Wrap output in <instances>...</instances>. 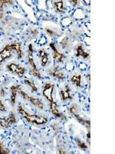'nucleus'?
Masks as SVG:
<instances>
[{
    "label": "nucleus",
    "instance_id": "nucleus-17",
    "mask_svg": "<svg viewBox=\"0 0 115 154\" xmlns=\"http://www.w3.org/2000/svg\"><path fill=\"white\" fill-rule=\"evenodd\" d=\"M0 126H2V128L6 129V128L10 127V123H9V121L7 120V119L0 117Z\"/></svg>",
    "mask_w": 115,
    "mask_h": 154
},
{
    "label": "nucleus",
    "instance_id": "nucleus-25",
    "mask_svg": "<svg viewBox=\"0 0 115 154\" xmlns=\"http://www.w3.org/2000/svg\"><path fill=\"white\" fill-rule=\"evenodd\" d=\"M0 110L2 111V112H5V106L3 105V103H2V102L1 100H0Z\"/></svg>",
    "mask_w": 115,
    "mask_h": 154
},
{
    "label": "nucleus",
    "instance_id": "nucleus-27",
    "mask_svg": "<svg viewBox=\"0 0 115 154\" xmlns=\"http://www.w3.org/2000/svg\"><path fill=\"white\" fill-rule=\"evenodd\" d=\"M4 17V13L2 12H0V20Z\"/></svg>",
    "mask_w": 115,
    "mask_h": 154
},
{
    "label": "nucleus",
    "instance_id": "nucleus-3",
    "mask_svg": "<svg viewBox=\"0 0 115 154\" xmlns=\"http://www.w3.org/2000/svg\"><path fill=\"white\" fill-rule=\"evenodd\" d=\"M19 93L21 94V96H22L25 100H28V101H29L30 103H31L32 105L35 106V107H37V108H38V109H44V106H44V103H42V100H41L40 99L37 98V97H33V96H28L26 93H25L23 90H22V89H19Z\"/></svg>",
    "mask_w": 115,
    "mask_h": 154
},
{
    "label": "nucleus",
    "instance_id": "nucleus-21",
    "mask_svg": "<svg viewBox=\"0 0 115 154\" xmlns=\"http://www.w3.org/2000/svg\"><path fill=\"white\" fill-rule=\"evenodd\" d=\"M7 120L9 121V123L11 124H13L16 122V118L15 116L14 113H10V115L9 116V117L7 118Z\"/></svg>",
    "mask_w": 115,
    "mask_h": 154
},
{
    "label": "nucleus",
    "instance_id": "nucleus-15",
    "mask_svg": "<svg viewBox=\"0 0 115 154\" xmlns=\"http://www.w3.org/2000/svg\"><path fill=\"white\" fill-rule=\"evenodd\" d=\"M71 81L72 82L73 84H75L77 87H80L81 85V76L80 75H75L72 77Z\"/></svg>",
    "mask_w": 115,
    "mask_h": 154
},
{
    "label": "nucleus",
    "instance_id": "nucleus-8",
    "mask_svg": "<svg viewBox=\"0 0 115 154\" xmlns=\"http://www.w3.org/2000/svg\"><path fill=\"white\" fill-rule=\"evenodd\" d=\"M69 110H70V112H71V113L73 114L75 117L77 118V119L79 121V122H81V123H84V124L87 123V124L90 125V121L86 120L85 119H84V118H82L80 114H78V106H72L70 108Z\"/></svg>",
    "mask_w": 115,
    "mask_h": 154
},
{
    "label": "nucleus",
    "instance_id": "nucleus-5",
    "mask_svg": "<svg viewBox=\"0 0 115 154\" xmlns=\"http://www.w3.org/2000/svg\"><path fill=\"white\" fill-rule=\"evenodd\" d=\"M55 85L53 83H46L45 85L43 91H42V94L43 96L49 100L51 103H53V97H52V93L54 91Z\"/></svg>",
    "mask_w": 115,
    "mask_h": 154
},
{
    "label": "nucleus",
    "instance_id": "nucleus-2",
    "mask_svg": "<svg viewBox=\"0 0 115 154\" xmlns=\"http://www.w3.org/2000/svg\"><path fill=\"white\" fill-rule=\"evenodd\" d=\"M28 63L30 65V69H31V74L35 77H38V79L41 78L40 72L38 71L36 65L33 60V49H32V45L30 44L28 46Z\"/></svg>",
    "mask_w": 115,
    "mask_h": 154
},
{
    "label": "nucleus",
    "instance_id": "nucleus-20",
    "mask_svg": "<svg viewBox=\"0 0 115 154\" xmlns=\"http://www.w3.org/2000/svg\"><path fill=\"white\" fill-rule=\"evenodd\" d=\"M0 153L1 154H6V153H10L9 149L5 148V145L2 143H0Z\"/></svg>",
    "mask_w": 115,
    "mask_h": 154
},
{
    "label": "nucleus",
    "instance_id": "nucleus-22",
    "mask_svg": "<svg viewBox=\"0 0 115 154\" xmlns=\"http://www.w3.org/2000/svg\"><path fill=\"white\" fill-rule=\"evenodd\" d=\"M12 1H6V0H0V11H2L3 5L6 3H12Z\"/></svg>",
    "mask_w": 115,
    "mask_h": 154
},
{
    "label": "nucleus",
    "instance_id": "nucleus-26",
    "mask_svg": "<svg viewBox=\"0 0 115 154\" xmlns=\"http://www.w3.org/2000/svg\"><path fill=\"white\" fill-rule=\"evenodd\" d=\"M5 94H6V92H5V89H4V88H2L1 90H0V95L2 96H5Z\"/></svg>",
    "mask_w": 115,
    "mask_h": 154
},
{
    "label": "nucleus",
    "instance_id": "nucleus-24",
    "mask_svg": "<svg viewBox=\"0 0 115 154\" xmlns=\"http://www.w3.org/2000/svg\"><path fill=\"white\" fill-rule=\"evenodd\" d=\"M46 32H47L50 36H54V35H55V33L54 32H53L52 30L49 29H46Z\"/></svg>",
    "mask_w": 115,
    "mask_h": 154
},
{
    "label": "nucleus",
    "instance_id": "nucleus-9",
    "mask_svg": "<svg viewBox=\"0 0 115 154\" xmlns=\"http://www.w3.org/2000/svg\"><path fill=\"white\" fill-rule=\"evenodd\" d=\"M61 100L63 102H65L68 100H72V96H71V90L68 86H65V89H61L59 90Z\"/></svg>",
    "mask_w": 115,
    "mask_h": 154
},
{
    "label": "nucleus",
    "instance_id": "nucleus-18",
    "mask_svg": "<svg viewBox=\"0 0 115 154\" xmlns=\"http://www.w3.org/2000/svg\"><path fill=\"white\" fill-rule=\"evenodd\" d=\"M54 2V5H55L56 9L58 12H62L64 11V7H63V2L62 1H55Z\"/></svg>",
    "mask_w": 115,
    "mask_h": 154
},
{
    "label": "nucleus",
    "instance_id": "nucleus-11",
    "mask_svg": "<svg viewBox=\"0 0 115 154\" xmlns=\"http://www.w3.org/2000/svg\"><path fill=\"white\" fill-rule=\"evenodd\" d=\"M39 56H40L41 57V63H42V66H46L48 61H49V59H48L49 54L46 53L45 49H42L39 50Z\"/></svg>",
    "mask_w": 115,
    "mask_h": 154
},
{
    "label": "nucleus",
    "instance_id": "nucleus-16",
    "mask_svg": "<svg viewBox=\"0 0 115 154\" xmlns=\"http://www.w3.org/2000/svg\"><path fill=\"white\" fill-rule=\"evenodd\" d=\"M12 49L13 50L16 51L17 53L18 56H19V59H21L22 58V46L20 43H12Z\"/></svg>",
    "mask_w": 115,
    "mask_h": 154
},
{
    "label": "nucleus",
    "instance_id": "nucleus-13",
    "mask_svg": "<svg viewBox=\"0 0 115 154\" xmlns=\"http://www.w3.org/2000/svg\"><path fill=\"white\" fill-rule=\"evenodd\" d=\"M50 108H51V111L52 112V114H54L55 116L57 117H61L62 116V114H61L58 109V107H57V104L53 102V103H51V105H50Z\"/></svg>",
    "mask_w": 115,
    "mask_h": 154
},
{
    "label": "nucleus",
    "instance_id": "nucleus-29",
    "mask_svg": "<svg viewBox=\"0 0 115 154\" xmlns=\"http://www.w3.org/2000/svg\"><path fill=\"white\" fill-rule=\"evenodd\" d=\"M0 64H1V63H0ZM0 69H1V65H0Z\"/></svg>",
    "mask_w": 115,
    "mask_h": 154
},
{
    "label": "nucleus",
    "instance_id": "nucleus-19",
    "mask_svg": "<svg viewBox=\"0 0 115 154\" xmlns=\"http://www.w3.org/2000/svg\"><path fill=\"white\" fill-rule=\"evenodd\" d=\"M25 83H26V84L28 85V86H30V87H31L32 92H37V91H38V88L36 87V86H35V83H34L32 81L27 79V80H25Z\"/></svg>",
    "mask_w": 115,
    "mask_h": 154
},
{
    "label": "nucleus",
    "instance_id": "nucleus-12",
    "mask_svg": "<svg viewBox=\"0 0 115 154\" xmlns=\"http://www.w3.org/2000/svg\"><path fill=\"white\" fill-rule=\"evenodd\" d=\"M19 86H13L11 87V103H12V105H14L15 103H16V96H17V93H19Z\"/></svg>",
    "mask_w": 115,
    "mask_h": 154
},
{
    "label": "nucleus",
    "instance_id": "nucleus-23",
    "mask_svg": "<svg viewBox=\"0 0 115 154\" xmlns=\"http://www.w3.org/2000/svg\"><path fill=\"white\" fill-rule=\"evenodd\" d=\"M78 146L83 149H86L87 148V146H86V144L84 143L81 142V141H79V140H78Z\"/></svg>",
    "mask_w": 115,
    "mask_h": 154
},
{
    "label": "nucleus",
    "instance_id": "nucleus-6",
    "mask_svg": "<svg viewBox=\"0 0 115 154\" xmlns=\"http://www.w3.org/2000/svg\"><path fill=\"white\" fill-rule=\"evenodd\" d=\"M12 51H13L12 49V45L9 44L5 46L1 52H0V63H2L6 59H9L12 56Z\"/></svg>",
    "mask_w": 115,
    "mask_h": 154
},
{
    "label": "nucleus",
    "instance_id": "nucleus-14",
    "mask_svg": "<svg viewBox=\"0 0 115 154\" xmlns=\"http://www.w3.org/2000/svg\"><path fill=\"white\" fill-rule=\"evenodd\" d=\"M76 55H77V56H81V57L84 58V59L87 58L89 56L88 53H86L85 51L83 49L82 46H78V48H77V54Z\"/></svg>",
    "mask_w": 115,
    "mask_h": 154
},
{
    "label": "nucleus",
    "instance_id": "nucleus-10",
    "mask_svg": "<svg viewBox=\"0 0 115 154\" xmlns=\"http://www.w3.org/2000/svg\"><path fill=\"white\" fill-rule=\"evenodd\" d=\"M50 46L53 51V57H54L55 60H56L57 62H59V63L60 62H62L63 59H64V55L58 51V49H56L54 43H51Z\"/></svg>",
    "mask_w": 115,
    "mask_h": 154
},
{
    "label": "nucleus",
    "instance_id": "nucleus-28",
    "mask_svg": "<svg viewBox=\"0 0 115 154\" xmlns=\"http://www.w3.org/2000/svg\"><path fill=\"white\" fill-rule=\"evenodd\" d=\"M72 2L73 4V5H76L78 4V1H72Z\"/></svg>",
    "mask_w": 115,
    "mask_h": 154
},
{
    "label": "nucleus",
    "instance_id": "nucleus-4",
    "mask_svg": "<svg viewBox=\"0 0 115 154\" xmlns=\"http://www.w3.org/2000/svg\"><path fill=\"white\" fill-rule=\"evenodd\" d=\"M6 68L11 72L17 74L19 77H22L25 72V68L18 65V64H16V63H10L9 65H7Z\"/></svg>",
    "mask_w": 115,
    "mask_h": 154
},
{
    "label": "nucleus",
    "instance_id": "nucleus-1",
    "mask_svg": "<svg viewBox=\"0 0 115 154\" xmlns=\"http://www.w3.org/2000/svg\"><path fill=\"white\" fill-rule=\"evenodd\" d=\"M18 111L30 123L35 125H42L47 123L48 118L46 116H36L28 113L22 106H19L18 108Z\"/></svg>",
    "mask_w": 115,
    "mask_h": 154
},
{
    "label": "nucleus",
    "instance_id": "nucleus-7",
    "mask_svg": "<svg viewBox=\"0 0 115 154\" xmlns=\"http://www.w3.org/2000/svg\"><path fill=\"white\" fill-rule=\"evenodd\" d=\"M49 73L52 76L56 77V78L58 79H63L65 78V72H63L62 69H61L58 66H55L54 67V68L49 69Z\"/></svg>",
    "mask_w": 115,
    "mask_h": 154
}]
</instances>
